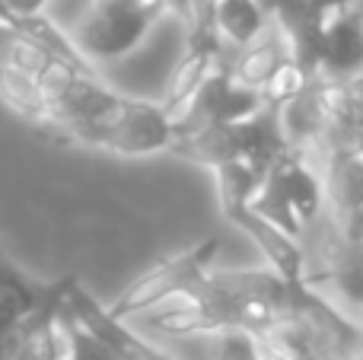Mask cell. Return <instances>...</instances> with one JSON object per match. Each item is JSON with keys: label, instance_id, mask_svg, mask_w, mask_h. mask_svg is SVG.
Returning <instances> with one entry per match:
<instances>
[{"label": "cell", "instance_id": "cell-1", "mask_svg": "<svg viewBox=\"0 0 363 360\" xmlns=\"http://www.w3.org/2000/svg\"><path fill=\"white\" fill-rule=\"evenodd\" d=\"M306 284L290 287L268 268L211 271L185 300L153 313L150 325L169 335H258L296 316V293Z\"/></svg>", "mask_w": 363, "mask_h": 360}, {"label": "cell", "instance_id": "cell-2", "mask_svg": "<svg viewBox=\"0 0 363 360\" xmlns=\"http://www.w3.org/2000/svg\"><path fill=\"white\" fill-rule=\"evenodd\" d=\"M67 144L96 147V150L121 153V157H147V153L169 150L172 144V121L153 102L112 96L106 108L77 125L67 134Z\"/></svg>", "mask_w": 363, "mask_h": 360}, {"label": "cell", "instance_id": "cell-3", "mask_svg": "<svg viewBox=\"0 0 363 360\" xmlns=\"http://www.w3.org/2000/svg\"><path fill=\"white\" fill-rule=\"evenodd\" d=\"M166 10V0H89L70 42L89 67L118 61L144 42Z\"/></svg>", "mask_w": 363, "mask_h": 360}, {"label": "cell", "instance_id": "cell-4", "mask_svg": "<svg viewBox=\"0 0 363 360\" xmlns=\"http://www.w3.org/2000/svg\"><path fill=\"white\" fill-rule=\"evenodd\" d=\"M217 252H220V240H201L198 246L160 261L150 271L140 274L138 281H131V284L118 293V300L106 306V313L112 319L128 322V319L140 316V313H150V310H157V306L185 300L188 293L211 274V265H213V259H217Z\"/></svg>", "mask_w": 363, "mask_h": 360}, {"label": "cell", "instance_id": "cell-5", "mask_svg": "<svg viewBox=\"0 0 363 360\" xmlns=\"http://www.w3.org/2000/svg\"><path fill=\"white\" fill-rule=\"evenodd\" d=\"M226 67H230V61L220 64L204 80V86L191 96V102L172 118V137L194 134L201 128H213V125H239V121L252 118L264 106L262 93L233 83Z\"/></svg>", "mask_w": 363, "mask_h": 360}, {"label": "cell", "instance_id": "cell-6", "mask_svg": "<svg viewBox=\"0 0 363 360\" xmlns=\"http://www.w3.org/2000/svg\"><path fill=\"white\" fill-rule=\"evenodd\" d=\"M226 61H230V57H226V51H223V38L213 29L211 13L198 16L194 23H188V45L179 55L169 80H166V93H163V102H160L166 118L169 121L176 118L182 108L191 102V96L204 86L207 77Z\"/></svg>", "mask_w": 363, "mask_h": 360}, {"label": "cell", "instance_id": "cell-7", "mask_svg": "<svg viewBox=\"0 0 363 360\" xmlns=\"http://www.w3.org/2000/svg\"><path fill=\"white\" fill-rule=\"evenodd\" d=\"M64 306L74 313V319L89 335L99 338L118 360H176L166 354L163 348H157V344H150L147 338H140L134 329H128L121 319L108 316L106 303H99V300L77 278H70V274L64 278Z\"/></svg>", "mask_w": 363, "mask_h": 360}, {"label": "cell", "instance_id": "cell-8", "mask_svg": "<svg viewBox=\"0 0 363 360\" xmlns=\"http://www.w3.org/2000/svg\"><path fill=\"white\" fill-rule=\"evenodd\" d=\"M363 67V26L360 4L335 13L322 23L315 45V77L325 80H354Z\"/></svg>", "mask_w": 363, "mask_h": 360}, {"label": "cell", "instance_id": "cell-9", "mask_svg": "<svg viewBox=\"0 0 363 360\" xmlns=\"http://www.w3.org/2000/svg\"><path fill=\"white\" fill-rule=\"evenodd\" d=\"M223 217L236 230H242V233L249 236L252 242H255V249L264 255V259H268V271H274L277 278L284 281V284H290V287L306 284V281H303L306 255H303L300 240L281 233V230L271 227L268 220L255 217L249 208H233V210H226Z\"/></svg>", "mask_w": 363, "mask_h": 360}, {"label": "cell", "instance_id": "cell-10", "mask_svg": "<svg viewBox=\"0 0 363 360\" xmlns=\"http://www.w3.org/2000/svg\"><path fill=\"white\" fill-rule=\"evenodd\" d=\"M290 61H294V51H290L287 35L281 32V26L268 19L264 29L258 32L249 45L236 48V55L230 57V67L226 70H230L233 83L262 93V89L274 80L277 70H281L284 64H290Z\"/></svg>", "mask_w": 363, "mask_h": 360}, {"label": "cell", "instance_id": "cell-11", "mask_svg": "<svg viewBox=\"0 0 363 360\" xmlns=\"http://www.w3.org/2000/svg\"><path fill=\"white\" fill-rule=\"evenodd\" d=\"M61 297H64V278L55 300H48L42 310H35L32 316L19 319L16 325L0 332V360H61V354H57V329H55Z\"/></svg>", "mask_w": 363, "mask_h": 360}, {"label": "cell", "instance_id": "cell-12", "mask_svg": "<svg viewBox=\"0 0 363 360\" xmlns=\"http://www.w3.org/2000/svg\"><path fill=\"white\" fill-rule=\"evenodd\" d=\"M57 291H61V281L45 284V281L29 278L23 268H16L0 252V332L42 310L48 300L57 297Z\"/></svg>", "mask_w": 363, "mask_h": 360}, {"label": "cell", "instance_id": "cell-13", "mask_svg": "<svg viewBox=\"0 0 363 360\" xmlns=\"http://www.w3.org/2000/svg\"><path fill=\"white\" fill-rule=\"evenodd\" d=\"M169 153L185 159V163L207 166V169H217V166H226V163H242L239 125H213V128H201L194 134L172 137Z\"/></svg>", "mask_w": 363, "mask_h": 360}, {"label": "cell", "instance_id": "cell-14", "mask_svg": "<svg viewBox=\"0 0 363 360\" xmlns=\"http://www.w3.org/2000/svg\"><path fill=\"white\" fill-rule=\"evenodd\" d=\"M277 166H281V176H284V185H287V198H290L296 223H300V230H306L322 214V208H325L322 176L303 157H296V153H284L277 159Z\"/></svg>", "mask_w": 363, "mask_h": 360}, {"label": "cell", "instance_id": "cell-15", "mask_svg": "<svg viewBox=\"0 0 363 360\" xmlns=\"http://www.w3.org/2000/svg\"><path fill=\"white\" fill-rule=\"evenodd\" d=\"M0 102L10 112H16L26 125H32L38 134L48 137L51 131V118H48V99H45L38 80L19 74V70L0 67Z\"/></svg>", "mask_w": 363, "mask_h": 360}, {"label": "cell", "instance_id": "cell-16", "mask_svg": "<svg viewBox=\"0 0 363 360\" xmlns=\"http://www.w3.org/2000/svg\"><path fill=\"white\" fill-rule=\"evenodd\" d=\"M207 6H211V19L217 35L223 42H230L233 48L249 45L264 29V23H268L258 0H207Z\"/></svg>", "mask_w": 363, "mask_h": 360}, {"label": "cell", "instance_id": "cell-17", "mask_svg": "<svg viewBox=\"0 0 363 360\" xmlns=\"http://www.w3.org/2000/svg\"><path fill=\"white\" fill-rule=\"evenodd\" d=\"M55 329H57V354H61V360H118L99 338L89 335L77 322L74 313L64 306V297H61V306H57Z\"/></svg>", "mask_w": 363, "mask_h": 360}, {"label": "cell", "instance_id": "cell-18", "mask_svg": "<svg viewBox=\"0 0 363 360\" xmlns=\"http://www.w3.org/2000/svg\"><path fill=\"white\" fill-rule=\"evenodd\" d=\"M217 179V198H220V210H233V208H249L255 189L262 185L264 176H258L249 163H226L213 169Z\"/></svg>", "mask_w": 363, "mask_h": 360}, {"label": "cell", "instance_id": "cell-19", "mask_svg": "<svg viewBox=\"0 0 363 360\" xmlns=\"http://www.w3.org/2000/svg\"><path fill=\"white\" fill-rule=\"evenodd\" d=\"M217 360H255L252 357V342L242 332H226L220 335V357Z\"/></svg>", "mask_w": 363, "mask_h": 360}, {"label": "cell", "instance_id": "cell-20", "mask_svg": "<svg viewBox=\"0 0 363 360\" xmlns=\"http://www.w3.org/2000/svg\"><path fill=\"white\" fill-rule=\"evenodd\" d=\"M360 0H309V13H313V23L322 29V23H325L328 16H335V13H345L351 10V6H357Z\"/></svg>", "mask_w": 363, "mask_h": 360}, {"label": "cell", "instance_id": "cell-21", "mask_svg": "<svg viewBox=\"0 0 363 360\" xmlns=\"http://www.w3.org/2000/svg\"><path fill=\"white\" fill-rule=\"evenodd\" d=\"M6 6H10L13 13H42V6L48 4V0H4Z\"/></svg>", "mask_w": 363, "mask_h": 360}]
</instances>
